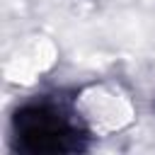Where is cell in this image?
Instances as JSON below:
<instances>
[{"mask_svg":"<svg viewBox=\"0 0 155 155\" xmlns=\"http://www.w3.org/2000/svg\"><path fill=\"white\" fill-rule=\"evenodd\" d=\"M15 133L31 153H65L80 148L75 124L53 107H27L15 116Z\"/></svg>","mask_w":155,"mask_h":155,"instance_id":"1","label":"cell"}]
</instances>
